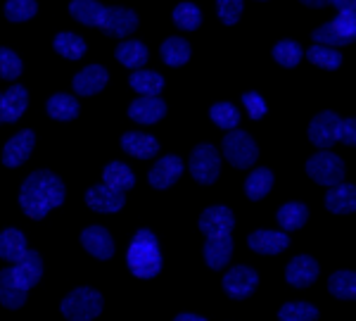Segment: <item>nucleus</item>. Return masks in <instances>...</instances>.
I'll return each instance as SVG.
<instances>
[{"instance_id":"ea45409f","label":"nucleus","mask_w":356,"mask_h":321,"mask_svg":"<svg viewBox=\"0 0 356 321\" xmlns=\"http://www.w3.org/2000/svg\"><path fill=\"white\" fill-rule=\"evenodd\" d=\"M280 321H316L318 319V309L309 302H288L278 309Z\"/></svg>"},{"instance_id":"3c124183","label":"nucleus","mask_w":356,"mask_h":321,"mask_svg":"<svg viewBox=\"0 0 356 321\" xmlns=\"http://www.w3.org/2000/svg\"><path fill=\"white\" fill-rule=\"evenodd\" d=\"M0 124H3V93H0Z\"/></svg>"},{"instance_id":"423d86ee","label":"nucleus","mask_w":356,"mask_h":321,"mask_svg":"<svg viewBox=\"0 0 356 321\" xmlns=\"http://www.w3.org/2000/svg\"><path fill=\"white\" fill-rule=\"evenodd\" d=\"M307 174L318 183V186H340L344 181V162L340 155L330 150H321L309 157L307 162Z\"/></svg>"},{"instance_id":"7c9ffc66","label":"nucleus","mask_w":356,"mask_h":321,"mask_svg":"<svg viewBox=\"0 0 356 321\" xmlns=\"http://www.w3.org/2000/svg\"><path fill=\"white\" fill-rule=\"evenodd\" d=\"M275 219H278L283 231H297V228H302L304 224H307L309 208L304 203H285L283 208L278 210Z\"/></svg>"},{"instance_id":"a19ab883","label":"nucleus","mask_w":356,"mask_h":321,"mask_svg":"<svg viewBox=\"0 0 356 321\" xmlns=\"http://www.w3.org/2000/svg\"><path fill=\"white\" fill-rule=\"evenodd\" d=\"M174 22L183 31H195V29H200V24H202V13H200L197 5L181 3V5H176V10H174Z\"/></svg>"},{"instance_id":"5701e85b","label":"nucleus","mask_w":356,"mask_h":321,"mask_svg":"<svg viewBox=\"0 0 356 321\" xmlns=\"http://www.w3.org/2000/svg\"><path fill=\"white\" fill-rule=\"evenodd\" d=\"M325 208L332 214H352V212H356V186L340 183V186L330 188L328 196H325Z\"/></svg>"},{"instance_id":"9d476101","label":"nucleus","mask_w":356,"mask_h":321,"mask_svg":"<svg viewBox=\"0 0 356 321\" xmlns=\"http://www.w3.org/2000/svg\"><path fill=\"white\" fill-rule=\"evenodd\" d=\"M235 226V217L233 212L223 205H214V208H207L200 217V231L204 233L207 238H223L231 236Z\"/></svg>"},{"instance_id":"4be33fe9","label":"nucleus","mask_w":356,"mask_h":321,"mask_svg":"<svg viewBox=\"0 0 356 321\" xmlns=\"http://www.w3.org/2000/svg\"><path fill=\"white\" fill-rule=\"evenodd\" d=\"M122 148L124 152H129L131 157H138V159H150L157 155L159 150V143L157 139L147 134H138V131H126L122 136Z\"/></svg>"},{"instance_id":"aec40b11","label":"nucleus","mask_w":356,"mask_h":321,"mask_svg":"<svg viewBox=\"0 0 356 321\" xmlns=\"http://www.w3.org/2000/svg\"><path fill=\"white\" fill-rule=\"evenodd\" d=\"M13 272H15L17 281H19L24 288H33V285H36L38 281H41V276H43L41 255H38V252H33V250H26V255L22 257L17 265H13Z\"/></svg>"},{"instance_id":"c9c22d12","label":"nucleus","mask_w":356,"mask_h":321,"mask_svg":"<svg viewBox=\"0 0 356 321\" xmlns=\"http://www.w3.org/2000/svg\"><path fill=\"white\" fill-rule=\"evenodd\" d=\"M53 48L57 55L67 57V60H79V57H83L86 53V41L81 36H76V33H57L55 41H53Z\"/></svg>"},{"instance_id":"cd10ccee","label":"nucleus","mask_w":356,"mask_h":321,"mask_svg":"<svg viewBox=\"0 0 356 321\" xmlns=\"http://www.w3.org/2000/svg\"><path fill=\"white\" fill-rule=\"evenodd\" d=\"M131 88L136 93H140V98H157V93L164 88V79L157 72H147V70H138L131 74L129 79Z\"/></svg>"},{"instance_id":"473e14b6","label":"nucleus","mask_w":356,"mask_h":321,"mask_svg":"<svg viewBox=\"0 0 356 321\" xmlns=\"http://www.w3.org/2000/svg\"><path fill=\"white\" fill-rule=\"evenodd\" d=\"M159 53H162V60L169 67H181L191 60V43L181 36H171L162 43V50H159Z\"/></svg>"},{"instance_id":"412c9836","label":"nucleus","mask_w":356,"mask_h":321,"mask_svg":"<svg viewBox=\"0 0 356 321\" xmlns=\"http://www.w3.org/2000/svg\"><path fill=\"white\" fill-rule=\"evenodd\" d=\"M164 114L166 102L159 98H138L129 107V117L138 124H157Z\"/></svg>"},{"instance_id":"b1692460","label":"nucleus","mask_w":356,"mask_h":321,"mask_svg":"<svg viewBox=\"0 0 356 321\" xmlns=\"http://www.w3.org/2000/svg\"><path fill=\"white\" fill-rule=\"evenodd\" d=\"M233 255V238L231 236H223V238H207L204 243V262L209 269L219 272L228 265Z\"/></svg>"},{"instance_id":"f3484780","label":"nucleus","mask_w":356,"mask_h":321,"mask_svg":"<svg viewBox=\"0 0 356 321\" xmlns=\"http://www.w3.org/2000/svg\"><path fill=\"white\" fill-rule=\"evenodd\" d=\"M29 288L17 281L13 267L0 272V305L8 309H19L26 302Z\"/></svg>"},{"instance_id":"2f4dec72","label":"nucleus","mask_w":356,"mask_h":321,"mask_svg":"<svg viewBox=\"0 0 356 321\" xmlns=\"http://www.w3.org/2000/svg\"><path fill=\"white\" fill-rule=\"evenodd\" d=\"M328 290L337 300H356V272L340 269L328 279Z\"/></svg>"},{"instance_id":"e433bc0d","label":"nucleus","mask_w":356,"mask_h":321,"mask_svg":"<svg viewBox=\"0 0 356 321\" xmlns=\"http://www.w3.org/2000/svg\"><path fill=\"white\" fill-rule=\"evenodd\" d=\"M209 117L219 129H226V131H235V126L240 124V112L231 102H216V105H211Z\"/></svg>"},{"instance_id":"f8f14e48","label":"nucleus","mask_w":356,"mask_h":321,"mask_svg":"<svg viewBox=\"0 0 356 321\" xmlns=\"http://www.w3.org/2000/svg\"><path fill=\"white\" fill-rule=\"evenodd\" d=\"M33 143H36V134L33 131H19L17 136H13L3 148V164L10 169L19 167L24 164L29 157H31V150H33Z\"/></svg>"},{"instance_id":"6e6552de","label":"nucleus","mask_w":356,"mask_h":321,"mask_svg":"<svg viewBox=\"0 0 356 321\" xmlns=\"http://www.w3.org/2000/svg\"><path fill=\"white\" fill-rule=\"evenodd\" d=\"M340 124L342 119L337 117L335 112H321L316 114L312 119V124H309V141L314 143L316 148H321V150H328L330 146H335L337 141H340Z\"/></svg>"},{"instance_id":"49530a36","label":"nucleus","mask_w":356,"mask_h":321,"mask_svg":"<svg viewBox=\"0 0 356 321\" xmlns=\"http://www.w3.org/2000/svg\"><path fill=\"white\" fill-rule=\"evenodd\" d=\"M340 141L344 143V146L356 148V117L342 119V124H340Z\"/></svg>"},{"instance_id":"20e7f679","label":"nucleus","mask_w":356,"mask_h":321,"mask_svg":"<svg viewBox=\"0 0 356 321\" xmlns=\"http://www.w3.org/2000/svg\"><path fill=\"white\" fill-rule=\"evenodd\" d=\"M102 295L93 288H76L62 300V314L69 321H93L102 312Z\"/></svg>"},{"instance_id":"1a4fd4ad","label":"nucleus","mask_w":356,"mask_h":321,"mask_svg":"<svg viewBox=\"0 0 356 321\" xmlns=\"http://www.w3.org/2000/svg\"><path fill=\"white\" fill-rule=\"evenodd\" d=\"M257 285H259V274L245 265L233 267L231 272H226V276H223V290H226L233 300H245V297H250L257 290Z\"/></svg>"},{"instance_id":"f03ea898","label":"nucleus","mask_w":356,"mask_h":321,"mask_svg":"<svg viewBox=\"0 0 356 321\" xmlns=\"http://www.w3.org/2000/svg\"><path fill=\"white\" fill-rule=\"evenodd\" d=\"M126 265L138 279H154L162 272V252H159V243L152 231L140 228L136 233L131 240L129 255H126Z\"/></svg>"},{"instance_id":"6ab92c4d","label":"nucleus","mask_w":356,"mask_h":321,"mask_svg":"<svg viewBox=\"0 0 356 321\" xmlns=\"http://www.w3.org/2000/svg\"><path fill=\"white\" fill-rule=\"evenodd\" d=\"M247 245H250L254 252L259 255H278L290 245V236L280 231H266V228H259V231L250 233L247 238Z\"/></svg>"},{"instance_id":"58836bf2","label":"nucleus","mask_w":356,"mask_h":321,"mask_svg":"<svg viewBox=\"0 0 356 321\" xmlns=\"http://www.w3.org/2000/svg\"><path fill=\"white\" fill-rule=\"evenodd\" d=\"M302 55H304V50L300 48V43L290 41V38H288V41L275 43V48H273V60L278 62L280 67H288V70L300 65Z\"/></svg>"},{"instance_id":"ddd939ff","label":"nucleus","mask_w":356,"mask_h":321,"mask_svg":"<svg viewBox=\"0 0 356 321\" xmlns=\"http://www.w3.org/2000/svg\"><path fill=\"white\" fill-rule=\"evenodd\" d=\"M126 196L124 193H117L112 188H107L105 183H97V186L88 188L86 191V205H88L93 212H102V214H112V212H119L124 208Z\"/></svg>"},{"instance_id":"09e8293b","label":"nucleus","mask_w":356,"mask_h":321,"mask_svg":"<svg viewBox=\"0 0 356 321\" xmlns=\"http://www.w3.org/2000/svg\"><path fill=\"white\" fill-rule=\"evenodd\" d=\"M174 321H207L204 317H197V314H178Z\"/></svg>"},{"instance_id":"79ce46f5","label":"nucleus","mask_w":356,"mask_h":321,"mask_svg":"<svg viewBox=\"0 0 356 321\" xmlns=\"http://www.w3.org/2000/svg\"><path fill=\"white\" fill-rule=\"evenodd\" d=\"M3 13L10 22H26V19H31V17H36L38 5L33 3V0H8Z\"/></svg>"},{"instance_id":"4c0bfd02","label":"nucleus","mask_w":356,"mask_h":321,"mask_svg":"<svg viewBox=\"0 0 356 321\" xmlns=\"http://www.w3.org/2000/svg\"><path fill=\"white\" fill-rule=\"evenodd\" d=\"M309 62H314L321 70H337L342 65V55L335 48H325V45H312L307 50Z\"/></svg>"},{"instance_id":"2eb2a0df","label":"nucleus","mask_w":356,"mask_h":321,"mask_svg":"<svg viewBox=\"0 0 356 321\" xmlns=\"http://www.w3.org/2000/svg\"><path fill=\"white\" fill-rule=\"evenodd\" d=\"M81 245L86 252L95 257V260H110L114 255V240L110 236V231L102 226H88L81 233Z\"/></svg>"},{"instance_id":"de8ad7c7","label":"nucleus","mask_w":356,"mask_h":321,"mask_svg":"<svg viewBox=\"0 0 356 321\" xmlns=\"http://www.w3.org/2000/svg\"><path fill=\"white\" fill-rule=\"evenodd\" d=\"M328 5L337 10V13H349V15H356V0H330Z\"/></svg>"},{"instance_id":"c756f323","label":"nucleus","mask_w":356,"mask_h":321,"mask_svg":"<svg viewBox=\"0 0 356 321\" xmlns=\"http://www.w3.org/2000/svg\"><path fill=\"white\" fill-rule=\"evenodd\" d=\"M114 57H117L124 67L138 72V67H143L147 62V48H145V43H140V41H124L117 45Z\"/></svg>"},{"instance_id":"dca6fc26","label":"nucleus","mask_w":356,"mask_h":321,"mask_svg":"<svg viewBox=\"0 0 356 321\" xmlns=\"http://www.w3.org/2000/svg\"><path fill=\"white\" fill-rule=\"evenodd\" d=\"M181 174H183L181 157H178V155H166V157H162L150 169V176H147V179H150V186L159 188V191H164V188L174 186Z\"/></svg>"},{"instance_id":"f704fd0d","label":"nucleus","mask_w":356,"mask_h":321,"mask_svg":"<svg viewBox=\"0 0 356 321\" xmlns=\"http://www.w3.org/2000/svg\"><path fill=\"white\" fill-rule=\"evenodd\" d=\"M273 188V171L266 167L254 169L245 181V196L250 200H261Z\"/></svg>"},{"instance_id":"c03bdc74","label":"nucleus","mask_w":356,"mask_h":321,"mask_svg":"<svg viewBox=\"0 0 356 321\" xmlns=\"http://www.w3.org/2000/svg\"><path fill=\"white\" fill-rule=\"evenodd\" d=\"M243 8H245L243 0H219V3H216V13H219V19L226 26L238 24L240 15H243Z\"/></svg>"},{"instance_id":"a878e982","label":"nucleus","mask_w":356,"mask_h":321,"mask_svg":"<svg viewBox=\"0 0 356 321\" xmlns=\"http://www.w3.org/2000/svg\"><path fill=\"white\" fill-rule=\"evenodd\" d=\"M102 183H105L107 188H112V191H117V193H126V191H131V188H134L136 176L124 162H110L105 167V171H102Z\"/></svg>"},{"instance_id":"a211bd4d","label":"nucleus","mask_w":356,"mask_h":321,"mask_svg":"<svg viewBox=\"0 0 356 321\" xmlns=\"http://www.w3.org/2000/svg\"><path fill=\"white\" fill-rule=\"evenodd\" d=\"M107 79H110V74L102 65H88L74 77L72 86L79 95H95L107 86Z\"/></svg>"},{"instance_id":"c85d7f7f","label":"nucleus","mask_w":356,"mask_h":321,"mask_svg":"<svg viewBox=\"0 0 356 321\" xmlns=\"http://www.w3.org/2000/svg\"><path fill=\"white\" fill-rule=\"evenodd\" d=\"M29 105V93L24 86L15 84L8 93L3 95V122H17L24 114Z\"/></svg>"},{"instance_id":"f257e3e1","label":"nucleus","mask_w":356,"mask_h":321,"mask_svg":"<svg viewBox=\"0 0 356 321\" xmlns=\"http://www.w3.org/2000/svg\"><path fill=\"white\" fill-rule=\"evenodd\" d=\"M65 183H62L53 171L41 169L26 176L19 191V205L26 217L31 219H43L50 210L60 208L65 203Z\"/></svg>"},{"instance_id":"a18cd8bd","label":"nucleus","mask_w":356,"mask_h":321,"mask_svg":"<svg viewBox=\"0 0 356 321\" xmlns=\"http://www.w3.org/2000/svg\"><path fill=\"white\" fill-rule=\"evenodd\" d=\"M243 102H245V107H247V112H250L252 119H261L264 114H266V102L261 100L259 93H245Z\"/></svg>"},{"instance_id":"7ed1b4c3","label":"nucleus","mask_w":356,"mask_h":321,"mask_svg":"<svg viewBox=\"0 0 356 321\" xmlns=\"http://www.w3.org/2000/svg\"><path fill=\"white\" fill-rule=\"evenodd\" d=\"M316 45H325V48H335L337 45H349L356 41V15L337 13L332 22H325L323 26L314 29L312 33Z\"/></svg>"},{"instance_id":"9b49d317","label":"nucleus","mask_w":356,"mask_h":321,"mask_svg":"<svg viewBox=\"0 0 356 321\" xmlns=\"http://www.w3.org/2000/svg\"><path fill=\"white\" fill-rule=\"evenodd\" d=\"M102 31L114 38H126L138 29V15L129 8H107L102 17Z\"/></svg>"},{"instance_id":"4468645a","label":"nucleus","mask_w":356,"mask_h":321,"mask_svg":"<svg viewBox=\"0 0 356 321\" xmlns=\"http://www.w3.org/2000/svg\"><path fill=\"white\" fill-rule=\"evenodd\" d=\"M318 279V262L309 255H300L285 267V281L295 288H307Z\"/></svg>"},{"instance_id":"72a5a7b5","label":"nucleus","mask_w":356,"mask_h":321,"mask_svg":"<svg viewBox=\"0 0 356 321\" xmlns=\"http://www.w3.org/2000/svg\"><path fill=\"white\" fill-rule=\"evenodd\" d=\"M48 114L57 122H72L79 114V100L69 93H55L48 100Z\"/></svg>"},{"instance_id":"39448f33","label":"nucleus","mask_w":356,"mask_h":321,"mask_svg":"<svg viewBox=\"0 0 356 321\" xmlns=\"http://www.w3.org/2000/svg\"><path fill=\"white\" fill-rule=\"evenodd\" d=\"M223 157L233 164L235 169H250L252 164L259 159V148H257L254 139L247 131H231L221 143Z\"/></svg>"},{"instance_id":"37998d69","label":"nucleus","mask_w":356,"mask_h":321,"mask_svg":"<svg viewBox=\"0 0 356 321\" xmlns=\"http://www.w3.org/2000/svg\"><path fill=\"white\" fill-rule=\"evenodd\" d=\"M22 74V60L15 50L10 48H0V79H8V81H15Z\"/></svg>"},{"instance_id":"bb28decb","label":"nucleus","mask_w":356,"mask_h":321,"mask_svg":"<svg viewBox=\"0 0 356 321\" xmlns=\"http://www.w3.org/2000/svg\"><path fill=\"white\" fill-rule=\"evenodd\" d=\"M105 5L95 3V0H74L69 5V15L76 22H81L86 26H100L102 17H105Z\"/></svg>"},{"instance_id":"8fccbe9b","label":"nucleus","mask_w":356,"mask_h":321,"mask_svg":"<svg viewBox=\"0 0 356 321\" xmlns=\"http://www.w3.org/2000/svg\"><path fill=\"white\" fill-rule=\"evenodd\" d=\"M304 5H309V8H325L328 3H323V0H304Z\"/></svg>"},{"instance_id":"393cba45","label":"nucleus","mask_w":356,"mask_h":321,"mask_svg":"<svg viewBox=\"0 0 356 321\" xmlns=\"http://www.w3.org/2000/svg\"><path fill=\"white\" fill-rule=\"evenodd\" d=\"M26 250H29L26 238L19 228H5V231H0V257L5 262L17 265L26 255Z\"/></svg>"},{"instance_id":"0eeeda50","label":"nucleus","mask_w":356,"mask_h":321,"mask_svg":"<svg viewBox=\"0 0 356 321\" xmlns=\"http://www.w3.org/2000/svg\"><path fill=\"white\" fill-rule=\"evenodd\" d=\"M191 174L193 179L202 186H211L216 179H219V171H221V155L216 150L214 146L209 143H202L191 152Z\"/></svg>"}]
</instances>
